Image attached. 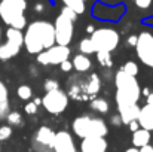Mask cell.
Wrapping results in <instances>:
<instances>
[{"label":"cell","instance_id":"cell-21","mask_svg":"<svg viewBox=\"0 0 153 152\" xmlns=\"http://www.w3.org/2000/svg\"><path fill=\"white\" fill-rule=\"evenodd\" d=\"M89 107H91L94 112L100 113V115H105V113L110 110L108 101L105 100V99H102V97H94V99H91Z\"/></svg>","mask_w":153,"mask_h":152},{"label":"cell","instance_id":"cell-31","mask_svg":"<svg viewBox=\"0 0 153 152\" xmlns=\"http://www.w3.org/2000/svg\"><path fill=\"white\" fill-rule=\"evenodd\" d=\"M37 110H39V106H37L34 101H27L25 106H24V112H25L27 115H36Z\"/></svg>","mask_w":153,"mask_h":152},{"label":"cell","instance_id":"cell-2","mask_svg":"<svg viewBox=\"0 0 153 152\" xmlns=\"http://www.w3.org/2000/svg\"><path fill=\"white\" fill-rule=\"evenodd\" d=\"M114 87H116V106L137 104L141 99V87L137 81V76H131L119 69L114 75Z\"/></svg>","mask_w":153,"mask_h":152},{"label":"cell","instance_id":"cell-32","mask_svg":"<svg viewBox=\"0 0 153 152\" xmlns=\"http://www.w3.org/2000/svg\"><path fill=\"white\" fill-rule=\"evenodd\" d=\"M43 88H45V93L46 91H52V90H58L59 88V82L56 79H46L45 84H43Z\"/></svg>","mask_w":153,"mask_h":152},{"label":"cell","instance_id":"cell-28","mask_svg":"<svg viewBox=\"0 0 153 152\" xmlns=\"http://www.w3.org/2000/svg\"><path fill=\"white\" fill-rule=\"evenodd\" d=\"M125 73L131 75V76H137L138 75V64L135 61H126L122 67H120Z\"/></svg>","mask_w":153,"mask_h":152},{"label":"cell","instance_id":"cell-38","mask_svg":"<svg viewBox=\"0 0 153 152\" xmlns=\"http://www.w3.org/2000/svg\"><path fill=\"white\" fill-rule=\"evenodd\" d=\"M102 3H107V4H116V3H122L123 0H100ZM125 3V1H123Z\"/></svg>","mask_w":153,"mask_h":152},{"label":"cell","instance_id":"cell-45","mask_svg":"<svg viewBox=\"0 0 153 152\" xmlns=\"http://www.w3.org/2000/svg\"><path fill=\"white\" fill-rule=\"evenodd\" d=\"M82 1H85V3H86V1H88V0H82Z\"/></svg>","mask_w":153,"mask_h":152},{"label":"cell","instance_id":"cell-33","mask_svg":"<svg viewBox=\"0 0 153 152\" xmlns=\"http://www.w3.org/2000/svg\"><path fill=\"white\" fill-rule=\"evenodd\" d=\"M0 100H9V91L3 81H0Z\"/></svg>","mask_w":153,"mask_h":152},{"label":"cell","instance_id":"cell-12","mask_svg":"<svg viewBox=\"0 0 153 152\" xmlns=\"http://www.w3.org/2000/svg\"><path fill=\"white\" fill-rule=\"evenodd\" d=\"M53 140H55V131L48 125H42L37 128L36 134H34V146L36 151L39 152L40 149H49L52 151L53 146Z\"/></svg>","mask_w":153,"mask_h":152},{"label":"cell","instance_id":"cell-43","mask_svg":"<svg viewBox=\"0 0 153 152\" xmlns=\"http://www.w3.org/2000/svg\"><path fill=\"white\" fill-rule=\"evenodd\" d=\"M33 101H34L37 106H42V99H40V97H36V99H34Z\"/></svg>","mask_w":153,"mask_h":152},{"label":"cell","instance_id":"cell-30","mask_svg":"<svg viewBox=\"0 0 153 152\" xmlns=\"http://www.w3.org/2000/svg\"><path fill=\"white\" fill-rule=\"evenodd\" d=\"M10 112V104L9 100H0V121L6 118V115Z\"/></svg>","mask_w":153,"mask_h":152},{"label":"cell","instance_id":"cell-29","mask_svg":"<svg viewBox=\"0 0 153 152\" xmlns=\"http://www.w3.org/2000/svg\"><path fill=\"white\" fill-rule=\"evenodd\" d=\"M12 136V127L10 125H0V142L9 140Z\"/></svg>","mask_w":153,"mask_h":152},{"label":"cell","instance_id":"cell-36","mask_svg":"<svg viewBox=\"0 0 153 152\" xmlns=\"http://www.w3.org/2000/svg\"><path fill=\"white\" fill-rule=\"evenodd\" d=\"M110 124L114 125V127H120V125H123V124H122V119H120V116H119V113L110 116Z\"/></svg>","mask_w":153,"mask_h":152},{"label":"cell","instance_id":"cell-15","mask_svg":"<svg viewBox=\"0 0 153 152\" xmlns=\"http://www.w3.org/2000/svg\"><path fill=\"white\" fill-rule=\"evenodd\" d=\"M107 149L105 137H86L80 142V152H107Z\"/></svg>","mask_w":153,"mask_h":152},{"label":"cell","instance_id":"cell-44","mask_svg":"<svg viewBox=\"0 0 153 152\" xmlns=\"http://www.w3.org/2000/svg\"><path fill=\"white\" fill-rule=\"evenodd\" d=\"M1 39H3V31H1V27H0V43H1Z\"/></svg>","mask_w":153,"mask_h":152},{"label":"cell","instance_id":"cell-35","mask_svg":"<svg viewBox=\"0 0 153 152\" xmlns=\"http://www.w3.org/2000/svg\"><path fill=\"white\" fill-rule=\"evenodd\" d=\"M137 39H138V34H129V36L126 37V45L131 46V48H135V45H137Z\"/></svg>","mask_w":153,"mask_h":152},{"label":"cell","instance_id":"cell-13","mask_svg":"<svg viewBox=\"0 0 153 152\" xmlns=\"http://www.w3.org/2000/svg\"><path fill=\"white\" fill-rule=\"evenodd\" d=\"M53 152H79L76 148L74 139L68 131H56L55 133V140H53V146H52Z\"/></svg>","mask_w":153,"mask_h":152},{"label":"cell","instance_id":"cell-19","mask_svg":"<svg viewBox=\"0 0 153 152\" xmlns=\"http://www.w3.org/2000/svg\"><path fill=\"white\" fill-rule=\"evenodd\" d=\"M71 64H73V69L79 73H85V72H89L91 67H92V60L89 58V55H85V54H76L73 58H71Z\"/></svg>","mask_w":153,"mask_h":152},{"label":"cell","instance_id":"cell-39","mask_svg":"<svg viewBox=\"0 0 153 152\" xmlns=\"http://www.w3.org/2000/svg\"><path fill=\"white\" fill-rule=\"evenodd\" d=\"M140 152H153V146L150 145H146V146H143V148H138Z\"/></svg>","mask_w":153,"mask_h":152},{"label":"cell","instance_id":"cell-11","mask_svg":"<svg viewBox=\"0 0 153 152\" xmlns=\"http://www.w3.org/2000/svg\"><path fill=\"white\" fill-rule=\"evenodd\" d=\"M70 55H71V49L68 46H62V45L55 43L53 46L37 54L36 60L42 66H59L62 61L70 60Z\"/></svg>","mask_w":153,"mask_h":152},{"label":"cell","instance_id":"cell-16","mask_svg":"<svg viewBox=\"0 0 153 152\" xmlns=\"http://www.w3.org/2000/svg\"><path fill=\"white\" fill-rule=\"evenodd\" d=\"M82 85H83L85 94H86L88 99L91 100V99L97 97V94L100 93V90H101V79H100V76H98L97 73H91V75L82 82Z\"/></svg>","mask_w":153,"mask_h":152},{"label":"cell","instance_id":"cell-20","mask_svg":"<svg viewBox=\"0 0 153 152\" xmlns=\"http://www.w3.org/2000/svg\"><path fill=\"white\" fill-rule=\"evenodd\" d=\"M150 139H152L150 131L140 127L137 131L132 133V146H135V148H143V146H146V145H150Z\"/></svg>","mask_w":153,"mask_h":152},{"label":"cell","instance_id":"cell-5","mask_svg":"<svg viewBox=\"0 0 153 152\" xmlns=\"http://www.w3.org/2000/svg\"><path fill=\"white\" fill-rule=\"evenodd\" d=\"M128 12L126 3H116V4H107L100 0H95L91 6V16L101 22L116 24L119 22Z\"/></svg>","mask_w":153,"mask_h":152},{"label":"cell","instance_id":"cell-40","mask_svg":"<svg viewBox=\"0 0 153 152\" xmlns=\"http://www.w3.org/2000/svg\"><path fill=\"white\" fill-rule=\"evenodd\" d=\"M141 24H143V25H147V27H153V16L149 18V19H144Z\"/></svg>","mask_w":153,"mask_h":152},{"label":"cell","instance_id":"cell-41","mask_svg":"<svg viewBox=\"0 0 153 152\" xmlns=\"http://www.w3.org/2000/svg\"><path fill=\"white\" fill-rule=\"evenodd\" d=\"M94 31H95V27H94L92 24H89V25H86V33H88L89 36H91V34H92Z\"/></svg>","mask_w":153,"mask_h":152},{"label":"cell","instance_id":"cell-17","mask_svg":"<svg viewBox=\"0 0 153 152\" xmlns=\"http://www.w3.org/2000/svg\"><path fill=\"white\" fill-rule=\"evenodd\" d=\"M117 113L122 119V124L128 125L131 121H135L138 118L140 113V106L137 104H126V106H119L117 107Z\"/></svg>","mask_w":153,"mask_h":152},{"label":"cell","instance_id":"cell-14","mask_svg":"<svg viewBox=\"0 0 153 152\" xmlns=\"http://www.w3.org/2000/svg\"><path fill=\"white\" fill-rule=\"evenodd\" d=\"M137 121L141 128L153 131V93H149L146 96V103L140 107Z\"/></svg>","mask_w":153,"mask_h":152},{"label":"cell","instance_id":"cell-4","mask_svg":"<svg viewBox=\"0 0 153 152\" xmlns=\"http://www.w3.org/2000/svg\"><path fill=\"white\" fill-rule=\"evenodd\" d=\"M71 130L80 139L105 137L108 134L107 122L102 118L94 116V115H80V116L74 118V121L71 124Z\"/></svg>","mask_w":153,"mask_h":152},{"label":"cell","instance_id":"cell-10","mask_svg":"<svg viewBox=\"0 0 153 152\" xmlns=\"http://www.w3.org/2000/svg\"><path fill=\"white\" fill-rule=\"evenodd\" d=\"M68 101L70 99H68L67 93L62 91L61 88H58V90H52V91L45 93V96L42 97V106L51 115H61L68 107Z\"/></svg>","mask_w":153,"mask_h":152},{"label":"cell","instance_id":"cell-7","mask_svg":"<svg viewBox=\"0 0 153 152\" xmlns=\"http://www.w3.org/2000/svg\"><path fill=\"white\" fill-rule=\"evenodd\" d=\"M6 42L0 43V61H7L19 54L21 48L24 46V33L22 30L7 27L4 31Z\"/></svg>","mask_w":153,"mask_h":152},{"label":"cell","instance_id":"cell-8","mask_svg":"<svg viewBox=\"0 0 153 152\" xmlns=\"http://www.w3.org/2000/svg\"><path fill=\"white\" fill-rule=\"evenodd\" d=\"M144 27L146 28L138 34L135 54L144 66L153 69V27H147V25Z\"/></svg>","mask_w":153,"mask_h":152},{"label":"cell","instance_id":"cell-18","mask_svg":"<svg viewBox=\"0 0 153 152\" xmlns=\"http://www.w3.org/2000/svg\"><path fill=\"white\" fill-rule=\"evenodd\" d=\"M132 4L141 22L153 16V0H132Z\"/></svg>","mask_w":153,"mask_h":152},{"label":"cell","instance_id":"cell-3","mask_svg":"<svg viewBox=\"0 0 153 152\" xmlns=\"http://www.w3.org/2000/svg\"><path fill=\"white\" fill-rule=\"evenodd\" d=\"M30 0H0V19L12 28L24 30L27 27V10Z\"/></svg>","mask_w":153,"mask_h":152},{"label":"cell","instance_id":"cell-26","mask_svg":"<svg viewBox=\"0 0 153 152\" xmlns=\"http://www.w3.org/2000/svg\"><path fill=\"white\" fill-rule=\"evenodd\" d=\"M77 49L80 54H85V55H91V54H95V48H94V43L91 40V37H85L79 42L77 45Z\"/></svg>","mask_w":153,"mask_h":152},{"label":"cell","instance_id":"cell-37","mask_svg":"<svg viewBox=\"0 0 153 152\" xmlns=\"http://www.w3.org/2000/svg\"><path fill=\"white\" fill-rule=\"evenodd\" d=\"M128 128H129V131H132V133H134V131H137V130L140 128L138 121H137V119H135V121H131V122L128 124Z\"/></svg>","mask_w":153,"mask_h":152},{"label":"cell","instance_id":"cell-24","mask_svg":"<svg viewBox=\"0 0 153 152\" xmlns=\"http://www.w3.org/2000/svg\"><path fill=\"white\" fill-rule=\"evenodd\" d=\"M16 96H18L19 100L30 101L33 99V88L30 85H27V84H22V85H19L16 88Z\"/></svg>","mask_w":153,"mask_h":152},{"label":"cell","instance_id":"cell-25","mask_svg":"<svg viewBox=\"0 0 153 152\" xmlns=\"http://www.w3.org/2000/svg\"><path fill=\"white\" fill-rule=\"evenodd\" d=\"M52 0H33V10L34 13H45L52 7Z\"/></svg>","mask_w":153,"mask_h":152},{"label":"cell","instance_id":"cell-1","mask_svg":"<svg viewBox=\"0 0 153 152\" xmlns=\"http://www.w3.org/2000/svg\"><path fill=\"white\" fill-rule=\"evenodd\" d=\"M24 46L31 55H37L42 51L55 45L53 22L48 19H36L27 24L24 28Z\"/></svg>","mask_w":153,"mask_h":152},{"label":"cell","instance_id":"cell-22","mask_svg":"<svg viewBox=\"0 0 153 152\" xmlns=\"http://www.w3.org/2000/svg\"><path fill=\"white\" fill-rule=\"evenodd\" d=\"M56 1H61L62 6H67V7L73 9L77 15H82V13L86 10V3L82 1V0H52L53 4H55Z\"/></svg>","mask_w":153,"mask_h":152},{"label":"cell","instance_id":"cell-23","mask_svg":"<svg viewBox=\"0 0 153 152\" xmlns=\"http://www.w3.org/2000/svg\"><path fill=\"white\" fill-rule=\"evenodd\" d=\"M95 55H97V61H98V64H100L101 67L110 69V67L113 66L111 52H108V51H98V52H95Z\"/></svg>","mask_w":153,"mask_h":152},{"label":"cell","instance_id":"cell-42","mask_svg":"<svg viewBox=\"0 0 153 152\" xmlns=\"http://www.w3.org/2000/svg\"><path fill=\"white\" fill-rule=\"evenodd\" d=\"M125 152H140V149H138V148H135V146H131V148H128Z\"/></svg>","mask_w":153,"mask_h":152},{"label":"cell","instance_id":"cell-27","mask_svg":"<svg viewBox=\"0 0 153 152\" xmlns=\"http://www.w3.org/2000/svg\"><path fill=\"white\" fill-rule=\"evenodd\" d=\"M6 121H7V125H10V127H21L22 125V115L18 112V110H10L7 115H6V118H4Z\"/></svg>","mask_w":153,"mask_h":152},{"label":"cell","instance_id":"cell-34","mask_svg":"<svg viewBox=\"0 0 153 152\" xmlns=\"http://www.w3.org/2000/svg\"><path fill=\"white\" fill-rule=\"evenodd\" d=\"M59 69H61V72H64V73H68V72H71V70H73L71 60H65V61H62V63L59 64Z\"/></svg>","mask_w":153,"mask_h":152},{"label":"cell","instance_id":"cell-9","mask_svg":"<svg viewBox=\"0 0 153 152\" xmlns=\"http://www.w3.org/2000/svg\"><path fill=\"white\" fill-rule=\"evenodd\" d=\"M74 19L59 12V15L53 21L55 28V43L62 46H70L73 37H74Z\"/></svg>","mask_w":153,"mask_h":152},{"label":"cell","instance_id":"cell-6","mask_svg":"<svg viewBox=\"0 0 153 152\" xmlns=\"http://www.w3.org/2000/svg\"><path fill=\"white\" fill-rule=\"evenodd\" d=\"M89 37H91V40L94 43L95 52H98V51L113 52V51H116V48L120 43V34L113 27H100V28H95V31Z\"/></svg>","mask_w":153,"mask_h":152},{"label":"cell","instance_id":"cell-46","mask_svg":"<svg viewBox=\"0 0 153 152\" xmlns=\"http://www.w3.org/2000/svg\"><path fill=\"white\" fill-rule=\"evenodd\" d=\"M0 152H1V145H0Z\"/></svg>","mask_w":153,"mask_h":152}]
</instances>
